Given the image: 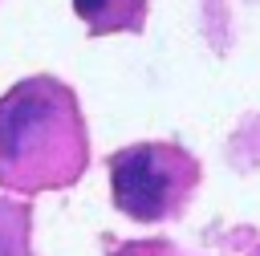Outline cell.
<instances>
[{"instance_id": "6da1fadb", "label": "cell", "mask_w": 260, "mask_h": 256, "mask_svg": "<svg viewBox=\"0 0 260 256\" xmlns=\"http://www.w3.org/2000/svg\"><path fill=\"white\" fill-rule=\"evenodd\" d=\"M85 163V118L65 81L37 73L0 98V187L16 195L57 191L77 183Z\"/></svg>"}, {"instance_id": "7a4b0ae2", "label": "cell", "mask_w": 260, "mask_h": 256, "mask_svg": "<svg viewBox=\"0 0 260 256\" xmlns=\"http://www.w3.org/2000/svg\"><path fill=\"white\" fill-rule=\"evenodd\" d=\"M199 187V163L175 142H134L110 154L114 207L130 219H175Z\"/></svg>"}, {"instance_id": "277c9868", "label": "cell", "mask_w": 260, "mask_h": 256, "mask_svg": "<svg viewBox=\"0 0 260 256\" xmlns=\"http://www.w3.org/2000/svg\"><path fill=\"white\" fill-rule=\"evenodd\" d=\"M0 256H32V211L0 195Z\"/></svg>"}, {"instance_id": "3957f363", "label": "cell", "mask_w": 260, "mask_h": 256, "mask_svg": "<svg viewBox=\"0 0 260 256\" xmlns=\"http://www.w3.org/2000/svg\"><path fill=\"white\" fill-rule=\"evenodd\" d=\"M146 4L150 0H73V12L93 37H106V33H138L146 24Z\"/></svg>"}, {"instance_id": "5b68a950", "label": "cell", "mask_w": 260, "mask_h": 256, "mask_svg": "<svg viewBox=\"0 0 260 256\" xmlns=\"http://www.w3.org/2000/svg\"><path fill=\"white\" fill-rule=\"evenodd\" d=\"M110 256H183V252H175V248L162 244V240H134V244L114 248Z\"/></svg>"}]
</instances>
